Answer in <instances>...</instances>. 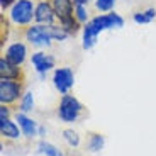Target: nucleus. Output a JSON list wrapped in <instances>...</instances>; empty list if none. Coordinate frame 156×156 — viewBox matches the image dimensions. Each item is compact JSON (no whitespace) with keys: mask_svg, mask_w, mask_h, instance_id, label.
Masks as SVG:
<instances>
[{"mask_svg":"<svg viewBox=\"0 0 156 156\" xmlns=\"http://www.w3.org/2000/svg\"><path fill=\"white\" fill-rule=\"evenodd\" d=\"M9 22L14 27L26 29L31 24H34L36 14V2L34 0H16V4L9 9Z\"/></svg>","mask_w":156,"mask_h":156,"instance_id":"1","label":"nucleus"},{"mask_svg":"<svg viewBox=\"0 0 156 156\" xmlns=\"http://www.w3.org/2000/svg\"><path fill=\"white\" fill-rule=\"evenodd\" d=\"M22 36L24 41L29 46L36 48V49H49L53 46V37L49 32V26H43V24H31L29 27L22 29Z\"/></svg>","mask_w":156,"mask_h":156,"instance_id":"2","label":"nucleus"},{"mask_svg":"<svg viewBox=\"0 0 156 156\" xmlns=\"http://www.w3.org/2000/svg\"><path fill=\"white\" fill-rule=\"evenodd\" d=\"M56 114H58V117H59L61 122H65V124H75V122H78L80 117H82L83 105L75 95L65 94V95H61V98H59Z\"/></svg>","mask_w":156,"mask_h":156,"instance_id":"3","label":"nucleus"},{"mask_svg":"<svg viewBox=\"0 0 156 156\" xmlns=\"http://www.w3.org/2000/svg\"><path fill=\"white\" fill-rule=\"evenodd\" d=\"M24 92V82L20 80H7V78H0V104L4 105H14L19 104L22 98Z\"/></svg>","mask_w":156,"mask_h":156,"instance_id":"4","label":"nucleus"},{"mask_svg":"<svg viewBox=\"0 0 156 156\" xmlns=\"http://www.w3.org/2000/svg\"><path fill=\"white\" fill-rule=\"evenodd\" d=\"M29 61H31V66L34 68L39 80H46L48 73L56 68V58L49 53H46L44 49L32 51V55L29 56Z\"/></svg>","mask_w":156,"mask_h":156,"instance_id":"5","label":"nucleus"},{"mask_svg":"<svg viewBox=\"0 0 156 156\" xmlns=\"http://www.w3.org/2000/svg\"><path fill=\"white\" fill-rule=\"evenodd\" d=\"M53 87L59 95L70 94L71 88L75 87V71L70 66H59L53 70V76H51Z\"/></svg>","mask_w":156,"mask_h":156,"instance_id":"6","label":"nucleus"},{"mask_svg":"<svg viewBox=\"0 0 156 156\" xmlns=\"http://www.w3.org/2000/svg\"><path fill=\"white\" fill-rule=\"evenodd\" d=\"M2 56H5L9 61L17 65V66H24V63L27 61V58H29L27 44L22 43V41H14V43H10L5 48Z\"/></svg>","mask_w":156,"mask_h":156,"instance_id":"7","label":"nucleus"},{"mask_svg":"<svg viewBox=\"0 0 156 156\" xmlns=\"http://www.w3.org/2000/svg\"><path fill=\"white\" fill-rule=\"evenodd\" d=\"M34 22L43 24V26H53V24L58 22V17H56L55 9H53L49 0H39L37 4H36Z\"/></svg>","mask_w":156,"mask_h":156,"instance_id":"8","label":"nucleus"},{"mask_svg":"<svg viewBox=\"0 0 156 156\" xmlns=\"http://www.w3.org/2000/svg\"><path fill=\"white\" fill-rule=\"evenodd\" d=\"M14 119L17 121L20 131H22V136L26 137V139L31 141V139H34V137H37L39 124L32 119V117H29V114H24V112H20V110H17Z\"/></svg>","mask_w":156,"mask_h":156,"instance_id":"9","label":"nucleus"},{"mask_svg":"<svg viewBox=\"0 0 156 156\" xmlns=\"http://www.w3.org/2000/svg\"><path fill=\"white\" fill-rule=\"evenodd\" d=\"M0 136L9 141H19L22 137V131L16 119H0Z\"/></svg>","mask_w":156,"mask_h":156,"instance_id":"10","label":"nucleus"},{"mask_svg":"<svg viewBox=\"0 0 156 156\" xmlns=\"http://www.w3.org/2000/svg\"><path fill=\"white\" fill-rule=\"evenodd\" d=\"M0 78H7V80H20L24 82V71L22 66H17L10 63L5 56L0 58Z\"/></svg>","mask_w":156,"mask_h":156,"instance_id":"11","label":"nucleus"},{"mask_svg":"<svg viewBox=\"0 0 156 156\" xmlns=\"http://www.w3.org/2000/svg\"><path fill=\"white\" fill-rule=\"evenodd\" d=\"M53 9H55V14L58 17V22H65V20L71 19L75 12V4L73 0H49Z\"/></svg>","mask_w":156,"mask_h":156,"instance_id":"12","label":"nucleus"},{"mask_svg":"<svg viewBox=\"0 0 156 156\" xmlns=\"http://www.w3.org/2000/svg\"><path fill=\"white\" fill-rule=\"evenodd\" d=\"M98 36H100V32H98L97 27L92 24V20H88V22L82 27V48L85 51H90L95 44H97Z\"/></svg>","mask_w":156,"mask_h":156,"instance_id":"13","label":"nucleus"},{"mask_svg":"<svg viewBox=\"0 0 156 156\" xmlns=\"http://www.w3.org/2000/svg\"><path fill=\"white\" fill-rule=\"evenodd\" d=\"M156 19V9L148 7L144 10H137L133 14V22L137 26H144V24H151Z\"/></svg>","mask_w":156,"mask_h":156,"instance_id":"14","label":"nucleus"},{"mask_svg":"<svg viewBox=\"0 0 156 156\" xmlns=\"http://www.w3.org/2000/svg\"><path fill=\"white\" fill-rule=\"evenodd\" d=\"M34 107H36L34 92L27 88L26 92H24L22 98L19 100V109H17V110H20V112H24V114H31L32 110H34Z\"/></svg>","mask_w":156,"mask_h":156,"instance_id":"15","label":"nucleus"},{"mask_svg":"<svg viewBox=\"0 0 156 156\" xmlns=\"http://www.w3.org/2000/svg\"><path fill=\"white\" fill-rule=\"evenodd\" d=\"M105 146V136H102L98 133H92L88 136V143H87V149L90 153H100Z\"/></svg>","mask_w":156,"mask_h":156,"instance_id":"16","label":"nucleus"},{"mask_svg":"<svg viewBox=\"0 0 156 156\" xmlns=\"http://www.w3.org/2000/svg\"><path fill=\"white\" fill-rule=\"evenodd\" d=\"M37 154H43V156H65L61 153V149L56 148L53 143H48L46 139H41L37 143Z\"/></svg>","mask_w":156,"mask_h":156,"instance_id":"17","label":"nucleus"},{"mask_svg":"<svg viewBox=\"0 0 156 156\" xmlns=\"http://www.w3.org/2000/svg\"><path fill=\"white\" fill-rule=\"evenodd\" d=\"M49 32H51V37H53V41L55 43H65L68 37H71L70 34H68V31L65 27H63L61 24H53V26H49Z\"/></svg>","mask_w":156,"mask_h":156,"instance_id":"18","label":"nucleus"},{"mask_svg":"<svg viewBox=\"0 0 156 156\" xmlns=\"http://www.w3.org/2000/svg\"><path fill=\"white\" fill-rule=\"evenodd\" d=\"M63 139H65V143H66L70 148H78L80 146V143H82V137H80V134L76 133V131H73V129H65L63 131Z\"/></svg>","mask_w":156,"mask_h":156,"instance_id":"19","label":"nucleus"},{"mask_svg":"<svg viewBox=\"0 0 156 156\" xmlns=\"http://www.w3.org/2000/svg\"><path fill=\"white\" fill-rule=\"evenodd\" d=\"M117 0H94V7L98 14H109L115 10Z\"/></svg>","mask_w":156,"mask_h":156,"instance_id":"20","label":"nucleus"},{"mask_svg":"<svg viewBox=\"0 0 156 156\" xmlns=\"http://www.w3.org/2000/svg\"><path fill=\"white\" fill-rule=\"evenodd\" d=\"M75 19L78 20V22L82 24V26H85L87 22H88L92 17H90V12H88V7L87 5H75V12H73Z\"/></svg>","mask_w":156,"mask_h":156,"instance_id":"21","label":"nucleus"},{"mask_svg":"<svg viewBox=\"0 0 156 156\" xmlns=\"http://www.w3.org/2000/svg\"><path fill=\"white\" fill-rule=\"evenodd\" d=\"M10 117H12L10 105H4V104H0V119H10Z\"/></svg>","mask_w":156,"mask_h":156,"instance_id":"22","label":"nucleus"},{"mask_svg":"<svg viewBox=\"0 0 156 156\" xmlns=\"http://www.w3.org/2000/svg\"><path fill=\"white\" fill-rule=\"evenodd\" d=\"M14 4H16V0H0V10H2V14L5 10H9Z\"/></svg>","mask_w":156,"mask_h":156,"instance_id":"23","label":"nucleus"},{"mask_svg":"<svg viewBox=\"0 0 156 156\" xmlns=\"http://www.w3.org/2000/svg\"><path fill=\"white\" fill-rule=\"evenodd\" d=\"M46 134H48V129H46V126H39V133H37V137H41V139H44V137H46Z\"/></svg>","mask_w":156,"mask_h":156,"instance_id":"24","label":"nucleus"},{"mask_svg":"<svg viewBox=\"0 0 156 156\" xmlns=\"http://www.w3.org/2000/svg\"><path fill=\"white\" fill-rule=\"evenodd\" d=\"M92 2H94V0H73L75 5H87V7H88Z\"/></svg>","mask_w":156,"mask_h":156,"instance_id":"25","label":"nucleus"}]
</instances>
